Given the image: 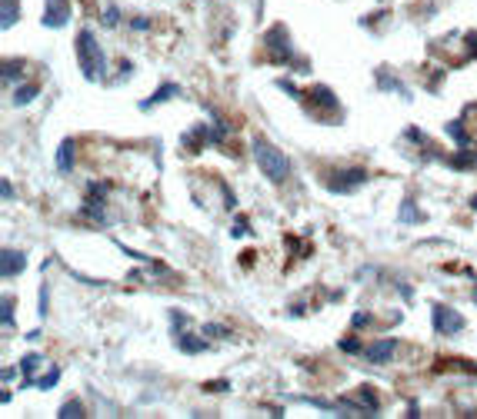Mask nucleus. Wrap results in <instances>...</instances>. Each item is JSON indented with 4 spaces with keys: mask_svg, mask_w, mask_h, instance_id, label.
Segmentation results:
<instances>
[{
    "mask_svg": "<svg viewBox=\"0 0 477 419\" xmlns=\"http://www.w3.org/2000/svg\"><path fill=\"white\" fill-rule=\"evenodd\" d=\"M74 47H77V63H80V74H84V80H91V84H97V80H104L107 77V57H104V47L97 44V37H93V30H77V40H74Z\"/></svg>",
    "mask_w": 477,
    "mask_h": 419,
    "instance_id": "1",
    "label": "nucleus"
},
{
    "mask_svg": "<svg viewBox=\"0 0 477 419\" xmlns=\"http://www.w3.org/2000/svg\"><path fill=\"white\" fill-rule=\"evenodd\" d=\"M254 160H257V170H261L264 177L271 180V183H284V180L291 177V160L284 157V150H278L267 136H254Z\"/></svg>",
    "mask_w": 477,
    "mask_h": 419,
    "instance_id": "2",
    "label": "nucleus"
},
{
    "mask_svg": "<svg viewBox=\"0 0 477 419\" xmlns=\"http://www.w3.org/2000/svg\"><path fill=\"white\" fill-rule=\"evenodd\" d=\"M264 50L271 54L274 63H294V44H291V30L284 27V24H274V27H267L264 33Z\"/></svg>",
    "mask_w": 477,
    "mask_h": 419,
    "instance_id": "3",
    "label": "nucleus"
},
{
    "mask_svg": "<svg viewBox=\"0 0 477 419\" xmlns=\"http://www.w3.org/2000/svg\"><path fill=\"white\" fill-rule=\"evenodd\" d=\"M368 183V170L364 166H347V170H334V177L324 180V187L331 193H354L357 187Z\"/></svg>",
    "mask_w": 477,
    "mask_h": 419,
    "instance_id": "4",
    "label": "nucleus"
},
{
    "mask_svg": "<svg viewBox=\"0 0 477 419\" xmlns=\"http://www.w3.org/2000/svg\"><path fill=\"white\" fill-rule=\"evenodd\" d=\"M431 323H434V333L437 336H457L464 329V316L447 306V303H434L431 306Z\"/></svg>",
    "mask_w": 477,
    "mask_h": 419,
    "instance_id": "5",
    "label": "nucleus"
},
{
    "mask_svg": "<svg viewBox=\"0 0 477 419\" xmlns=\"http://www.w3.org/2000/svg\"><path fill=\"white\" fill-rule=\"evenodd\" d=\"M304 100H308V110L314 106L321 117H334V113H340V104H338V93L331 87H324V84H317V87L304 90Z\"/></svg>",
    "mask_w": 477,
    "mask_h": 419,
    "instance_id": "6",
    "label": "nucleus"
},
{
    "mask_svg": "<svg viewBox=\"0 0 477 419\" xmlns=\"http://www.w3.org/2000/svg\"><path fill=\"white\" fill-rule=\"evenodd\" d=\"M40 24L47 30H61L70 24V0H44V14Z\"/></svg>",
    "mask_w": 477,
    "mask_h": 419,
    "instance_id": "7",
    "label": "nucleus"
},
{
    "mask_svg": "<svg viewBox=\"0 0 477 419\" xmlns=\"http://www.w3.org/2000/svg\"><path fill=\"white\" fill-rule=\"evenodd\" d=\"M394 353H397V343H394V340H377V343L364 346L361 356L368 359V363H374V366H384V363L394 359Z\"/></svg>",
    "mask_w": 477,
    "mask_h": 419,
    "instance_id": "8",
    "label": "nucleus"
},
{
    "mask_svg": "<svg viewBox=\"0 0 477 419\" xmlns=\"http://www.w3.org/2000/svg\"><path fill=\"white\" fill-rule=\"evenodd\" d=\"M27 269V253H20V250H3L0 253V276L3 280H14Z\"/></svg>",
    "mask_w": 477,
    "mask_h": 419,
    "instance_id": "9",
    "label": "nucleus"
},
{
    "mask_svg": "<svg viewBox=\"0 0 477 419\" xmlns=\"http://www.w3.org/2000/svg\"><path fill=\"white\" fill-rule=\"evenodd\" d=\"M181 93H184V90L177 87V84H160V87H157V93H151V97H147V100H140V110H151V106H157V104H167V100H174V97H181Z\"/></svg>",
    "mask_w": 477,
    "mask_h": 419,
    "instance_id": "10",
    "label": "nucleus"
},
{
    "mask_svg": "<svg viewBox=\"0 0 477 419\" xmlns=\"http://www.w3.org/2000/svg\"><path fill=\"white\" fill-rule=\"evenodd\" d=\"M177 349L187 353V356H194V353H204L207 349V336L204 333H177Z\"/></svg>",
    "mask_w": 477,
    "mask_h": 419,
    "instance_id": "11",
    "label": "nucleus"
},
{
    "mask_svg": "<svg viewBox=\"0 0 477 419\" xmlns=\"http://www.w3.org/2000/svg\"><path fill=\"white\" fill-rule=\"evenodd\" d=\"M444 134L450 136L457 147H474V140H471V134H467V120H461V117L450 120V123L444 127Z\"/></svg>",
    "mask_w": 477,
    "mask_h": 419,
    "instance_id": "12",
    "label": "nucleus"
},
{
    "mask_svg": "<svg viewBox=\"0 0 477 419\" xmlns=\"http://www.w3.org/2000/svg\"><path fill=\"white\" fill-rule=\"evenodd\" d=\"M104 203L107 200H97V196H87V203L80 207V216H87V220H93V223H107V213H104Z\"/></svg>",
    "mask_w": 477,
    "mask_h": 419,
    "instance_id": "13",
    "label": "nucleus"
},
{
    "mask_svg": "<svg viewBox=\"0 0 477 419\" xmlns=\"http://www.w3.org/2000/svg\"><path fill=\"white\" fill-rule=\"evenodd\" d=\"M447 166H454V170H471V166H477V150L457 147L454 157H447Z\"/></svg>",
    "mask_w": 477,
    "mask_h": 419,
    "instance_id": "14",
    "label": "nucleus"
},
{
    "mask_svg": "<svg viewBox=\"0 0 477 419\" xmlns=\"http://www.w3.org/2000/svg\"><path fill=\"white\" fill-rule=\"evenodd\" d=\"M40 363H44V356H40V353H27V356L20 359V373H24V386H33V373L40 370Z\"/></svg>",
    "mask_w": 477,
    "mask_h": 419,
    "instance_id": "15",
    "label": "nucleus"
},
{
    "mask_svg": "<svg viewBox=\"0 0 477 419\" xmlns=\"http://www.w3.org/2000/svg\"><path fill=\"white\" fill-rule=\"evenodd\" d=\"M37 93H40V87L37 84H20V87H14V106H27V104H33L37 100Z\"/></svg>",
    "mask_w": 477,
    "mask_h": 419,
    "instance_id": "16",
    "label": "nucleus"
},
{
    "mask_svg": "<svg viewBox=\"0 0 477 419\" xmlns=\"http://www.w3.org/2000/svg\"><path fill=\"white\" fill-rule=\"evenodd\" d=\"M74 140H63L61 147H57V170L61 173H70V166H74Z\"/></svg>",
    "mask_w": 477,
    "mask_h": 419,
    "instance_id": "17",
    "label": "nucleus"
},
{
    "mask_svg": "<svg viewBox=\"0 0 477 419\" xmlns=\"http://www.w3.org/2000/svg\"><path fill=\"white\" fill-rule=\"evenodd\" d=\"M17 17H20V0H3V17H0V27L10 30Z\"/></svg>",
    "mask_w": 477,
    "mask_h": 419,
    "instance_id": "18",
    "label": "nucleus"
},
{
    "mask_svg": "<svg viewBox=\"0 0 477 419\" xmlns=\"http://www.w3.org/2000/svg\"><path fill=\"white\" fill-rule=\"evenodd\" d=\"M57 383H61V366H50L47 373H40L37 379H33V386L37 389H54Z\"/></svg>",
    "mask_w": 477,
    "mask_h": 419,
    "instance_id": "19",
    "label": "nucleus"
},
{
    "mask_svg": "<svg viewBox=\"0 0 477 419\" xmlns=\"http://www.w3.org/2000/svg\"><path fill=\"white\" fill-rule=\"evenodd\" d=\"M61 419H84L87 416V409H84V403L80 400H67V403L61 406V413H57Z\"/></svg>",
    "mask_w": 477,
    "mask_h": 419,
    "instance_id": "20",
    "label": "nucleus"
},
{
    "mask_svg": "<svg viewBox=\"0 0 477 419\" xmlns=\"http://www.w3.org/2000/svg\"><path fill=\"white\" fill-rule=\"evenodd\" d=\"M24 77V63L20 60H3V84H14Z\"/></svg>",
    "mask_w": 477,
    "mask_h": 419,
    "instance_id": "21",
    "label": "nucleus"
},
{
    "mask_svg": "<svg viewBox=\"0 0 477 419\" xmlns=\"http://www.w3.org/2000/svg\"><path fill=\"white\" fill-rule=\"evenodd\" d=\"M200 333H204V336H211V340H227V336H231V326H220V323H204V326H200Z\"/></svg>",
    "mask_w": 477,
    "mask_h": 419,
    "instance_id": "22",
    "label": "nucleus"
},
{
    "mask_svg": "<svg viewBox=\"0 0 477 419\" xmlns=\"http://www.w3.org/2000/svg\"><path fill=\"white\" fill-rule=\"evenodd\" d=\"M0 316H3V326L14 329V297L0 299Z\"/></svg>",
    "mask_w": 477,
    "mask_h": 419,
    "instance_id": "23",
    "label": "nucleus"
},
{
    "mask_svg": "<svg viewBox=\"0 0 477 419\" xmlns=\"http://www.w3.org/2000/svg\"><path fill=\"white\" fill-rule=\"evenodd\" d=\"M107 190H110L107 180H100V183H97V180H91V187H87V196H97V200H104V196H107Z\"/></svg>",
    "mask_w": 477,
    "mask_h": 419,
    "instance_id": "24",
    "label": "nucleus"
},
{
    "mask_svg": "<svg viewBox=\"0 0 477 419\" xmlns=\"http://www.w3.org/2000/svg\"><path fill=\"white\" fill-rule=\"evenodd\" d=\"M411 220H421V213H414V200H404V207H400V223H411Z\"/></svg>",
    "mask_w": 477,
    "mask_h": 419,
    "instance_id": "25",
    "label": "nucleus"
},
{
    "mask_svg": "<svg viewBox=\"0 0 477 419\" xmlns=\"http://www.w3.org/2000/svg\"><path fill=\"white\" fill-rule=\"evenodd\" d=\"M121 24V10L114 7V3H107V10H104V27H117Z\"/></svg>",
    "mask_w": 477,
    "mask_h": 419,
    "instance_id": "26",
    "label": "nucleus"
},
{
    "mask_svg": "<svg viewBox=\"0 0 477 419\" xmlns=\"http://www.w3.org/2000/svg\"><path fill=\"white\" fill-rule=\"evenodd\" d=\"M278 87L284 90L287 97H294V100H304V90H297V87L291 84V80H278Z\"/></svg>",
    "mask_w": 477,
    "mask_h": 419,
    "instance_id": "27",
    "label": "nucleus"
},
{
    "mask_svg": "<svg viewBox=\"0 0 477 419\" xmlns=\"http://www.w3.org/2000/svg\"><path fill=\"white\" fill-rule=\"evenodd\" d=\"M340 349H344V353H364V346H361V340H357V336L340 340Z\"/></svg>",
    "mask_w": 477,
    "mask_h": 419,
    "instance_id": "28",
    "label": "nucleus"
},
{
    "mask_svg": "<svg viewBox=\"0 0 477 419\" xmlns=\"http://www.w3.org/2000/svg\"><path fill=\"white\" fill-rule=\"evenodd\" d=\"M351 326H354V329H364V326H370V313H364V310H357V313L351 316Z\"/></svg>",
    "mask_w": 477,
    "mask_h": 419,
    "instance_id": "29",
    "label": "nucleus"
},
{
    "mask_svg": "<svg viewBox=\"0 0 477 419\" xmlns=\"http://www.w3.org/2000/svg\"><path fill=\"white\" fill-rule=\"evenodd\" d=\"M204 389H207V393H227L231 383H227V379H211V383H204Z\"/></svg>",
    "mask_w": 477,
    "mask_h": 419,
    "instance_id": "30",
    "label": "nucleus"
},
{
    "mask_svg": "<svg viewBox=\"0 0 477 419\" xmlns=\"http://www.w3.org/2000/svg\"><path fill=\"white\" fill-rule=\"evenodd\" d=\"M247 233H250V230H247V220H244V216H237V223H234V230H231V237L241 239V237H247Z\"/></svg>",
    "mask_w": 477,
    "mask_h": 419,
    "instance_id": "31",
    "label": "nucleus"
},
{
    "mask_svg": "<svg viewBox=\"0 0 477 419\" xmlns=\"http://www.w3.org/2000/svg\"><path fill=\"white\" fill-rule=\"evenodd\" d=\"M170 323H174V333H181V326L187 323V313H177V310H170Z\"/></svg>",
    "mask_w": 477,
    "mask_h": 419,
    "instance_id": "32",
    "label": "nucleus"
},
{
    "mask_svg": "<svg viewBox=\"0 0 477 419\" xmlns=\"http://www.w3.org/2000/svg\"><path fill=\"white\" fill-rule=\"evenodd\" d=\"M464 40H467V54H471V57L477 60V33H474V30H471V33H467Z\"/></svg>",
    "mask_w": 477,
    "mask_h": 419,
    "instance_id": "33",
    "label": "nucleus"
},
{
    "mask_svg": "<svg viewBox=\"0 0 477 419\" xmlns=\"http://www.w3.org/2000/svg\"><path fill=\"white\" fill-rule=\"evenodd\" d=\"M0 193H3V200L10 203V200H14V183H10V180H3V183H0Z\"/></svg>",
    "mask_w": 477,
    "mask_h": 419,
    "instance_id": "34",
    "label": "nucleus"
},
{
    "mask_svg": "<svg viewBox=\"0 0 477 419\" xmlns=\"http://www.w3.org/2000/svg\"><path fill=\"white\" fill-rule=\"evenodd\" d=\"M47 303H50V293H47V286H40V306H37L40 316H47Z\"/></svg>",
    "mask_w": 477,
    "mask_h": 419,
    "instance_id": "35",
    "label": "nucleus"
},
{
    "mask_svg": "<svg viewBox=\"0 0 477 419\" xmlns=\"http://www.w3.org/2000/svg\"><path fill=\"white\" fill-rule=\"evenodd\" d=\"M130 27H134V30H147V27H151V20H147V17H134V20H130Z\"/></svg>",
    "mask_w": 477,
    "mask_h": 419,
    "instance_id": "36",
    "label": "nucleus"
},
{
    "mask_svg": "<svg viewBox=\"0 0 477 419\" xmlns=\"http://www.w3.org/2000/svg\"><path fill=\"white\" fill-rule=\"evenodd\" d=\"M14 376H17V370H14V366H7V370H3V383H10Z\"/></svg>",
    "mask_w": 477,
    "mask_h": 419,
    "instance_id": "37",
    "label": "nucleus"
},
{
    "mask_svg": "<svg viewBox=\"0 0 477 419\" xmlns=\"http://www.w3.org/2000/svg\"><path fill=\"white\" fill-rule=\"evenodd\" d=\"M471 299H474V306H477V283H474V290H471Z\"/></svg>",
    "mask_w": 477,
    "mask_h": 419,
    "instance_id": "38",
    "label": "nucleus"
},
{
    "mask_svg": "<svg viewBox=\"0 0 477 419\" xmlns=\"http://www.w3.org/2000/svg\"><path fill=\"white\" fill-rule=\"evenodd\" d=\"M471 209H477V193H474V196H471Z\"/></svg>",
    "mask_w": 477,
    "mask_h": 419,
    "instance_id": "39",
    "label": "nucleus"
}]
</instances>
